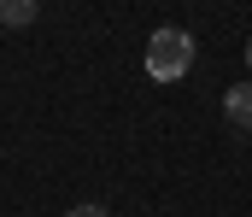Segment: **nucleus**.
<instances>
[{"label":"nucleus","instance_id":"nucleus-2","mask_svg":"<svg viewBox=\"0 0 252 217\" xmlns=\"http://www.w3.org/2000/svg\"><path fill=\"white\" fill-rule=\"evenodd\" d=\"M223 118L241 124V129H252V82H235V88L223 94Z\"/></svg>","mask_w":252,"mask_h":217},{"label":"nucleus","instance_id":"nucleus-3","mask_svg":"<svg viewBox=\"0 0 252 217\" xmlns=\"http://www.w3.org/2000/svg\"><path fill=\"white\" fill-rule=\"evenodd\" d=\"M35 18H41L35 0H0V24H6V30H24V24H35Z\"/></svg>","mask_w":252,"mask_h":217},{"label":"nucleus","instance_id":"nucleus-5","mask_svg":"<svg viewBox=\"0 0 252 217\" xmlns=\"http://www.w3.org/2000/svg\"><path fill=\"white\" fill-rule=\"evenodd\" d=\"M247 71H252V41H247Z\"/></svg>","mask_w":252,"mask_h":217},{"label":"nucleus","instance_id":"nucleus-1","mask_svg":"<svg viewBox=\"0 0 252 217\" xmlns=\"http://www.w3.org/2000/svg\"><path fill=\"white\" fill-rule=\"evenodd\" d=\"M193 71V35L188 30H153L147 41V76L153 82H176Z\"/></svg>","mask_w":252,"mask_h":217},{"label":"nucleus","instance_id":"nucleus-4","mask_svg":"<svg viewBox=\"0 0 252 217\" xmlns=\"http://www.w3.org/2000/svg\"><path fill=\"white\" fill-rule=\"evenodd\" d=\"M64 217H112V212H106V206H70Z\"/></svg>","mask_w":252,"mask_h":217}]
</instances>
